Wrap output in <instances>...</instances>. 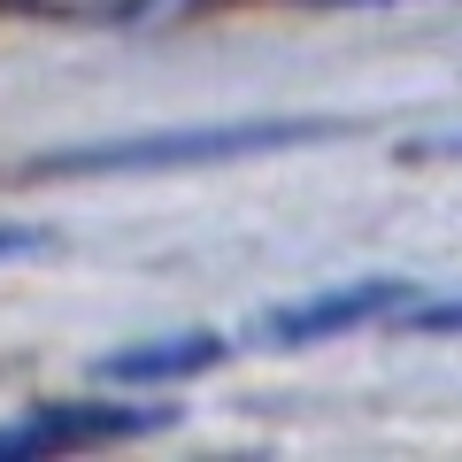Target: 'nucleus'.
Masks as SVG:
<instances>
[{
    "mask_svg": "<svg viewBox=\"0 0 462 462\" xmlns=\"http://www.w3.org/2000/svg\"><path fill=\"white\" fill-rule=\"evenodd\" d=\"M339 124L316 116H247V124H170V132H116V139H78V147L39 154L47 178H132V170H208V162H247V154H285V147H324Z\"/></svg>",
    "mask_w": 462,
    "mask_h": 462,
    "instance_id": "obj_1",
    "label": "nucleus"
},
{
    "mask_svg": "<svg viewBox=\"0 0 462 462\" xmlns=\"http://www.w3.org/2000/svg\"><path fill=\"white\" fill-rule=\"evenodd\" d=\"M416 300L409 278H363V285H331V293H309L293 309H270L247 324V339L263 346H309V339H339V331H363V324H393L401 309Z\"/></svg>",
    "mask_w": 462,
    "mask_h": 462,
    "instance_id": "obj_2",
    "label": "nucleus"
},
{
    "mask_svg": "<svg viewBox=\"0 0 462 462\" xmlns=\"http://www.w3.org/2000/svg\"><path fill=\"white\" fill-rule=\"evenodd\" d=\"M170 409H32L23 424H0V455H54V447H100L162 431Z\"/></svg>",
    "mask_w": 462,
    "mask_h": 462,
    "instance_id": "obj_3",
    "label": "nucleus"
},
{
    "mask_svg": "<svg viewBox=\"0 0 462 462\" xmlns=\"http://www.w3.org/2000/svg\"><path fill=\"white\" fill-rule=\"evenodd\" d=\"M224 363V339L216 331H178V339H147V346H124L108 355V378L116 385H154V378H193V370H216Z\"/></svg>",
    "mask_w": 462,
    "mask_h": 462,
    "instance_id": "obj_4",
    "label": "nucleus"
},
{
    "mask_svg": "<svg viewBox=\"0 0 462 462\" xmlns=\"http://www.w3.org/2000/svg\"><path fill=\"white\" fill-rule=\"evenodd\" d=\"M393 324H409V331H447V339H462V293H455V300H409Z\"/></svg>",
    "mask_w": 462,
    "mask_h": 462,
    "instance_id": "obj_5",
    "label": "nucleus"
},
{
    "mask_svg": "<svg viewBox=\"0 0 462 462\" xmlns=\"http://www.w3.org/2000/svg\"><path fill=\"white\" fill-rule=\"evenodd\" d=\"M47 247V231H32V224H0V263H16V254H39Z\"/></svg>",
    "mask_w": 462,
    "mask_h": 462,
    "instance_id": "obj_6",
    "label": "nucleus"
},
{
    "mask_svg": "<svg viewBox=\"0 0 462 462\" xmlns=\"http://www.w3.org/2000/svg\"><path fill=\"white\" fill-rule=\"evenodd\" d=\"M409 154H462V132H439V139H416Z\"/></svg>",
    "mask_w": 462,
    "mask_h": 462,
    "instance_id": "obj_7",
    "label": "nucleus"
}]
</instances>
